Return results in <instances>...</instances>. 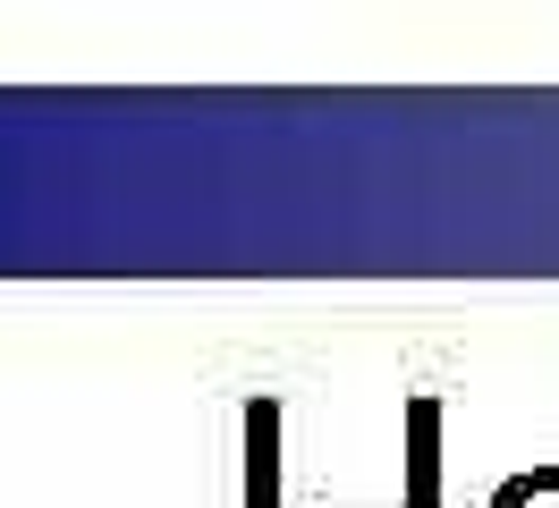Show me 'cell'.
Segmentation results:
<instances>
[{"mask_svg":"<svg viewBox=\"0 0 559 508\" xmlns=\"http://www.w3.org/2000/svg\"><path fill=\"white\" fill-rule=\"evenodd\" d=\"M491 508H559V466L518 474V483H500V492H491Z\"/></svg>","mask_w":559,"mask_h":508,"instance_id":"1","label":"cell"}]
</instances>
